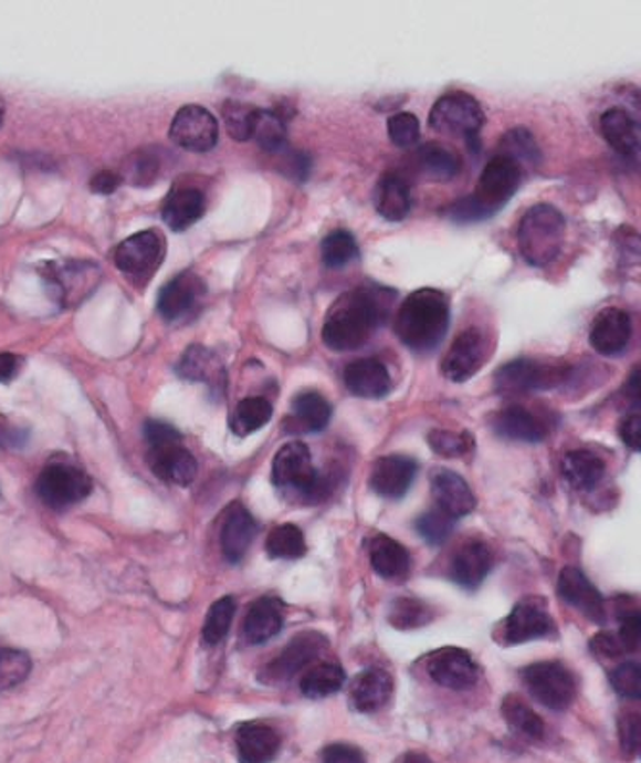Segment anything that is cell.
Instances as JSON below:
<instances>
[{"mask_svg": "<svg viewBox=\"0 0 641 763\" xmlns=\"http://www.w3.org/2000/svg\"><path fill=\"white\" fill-rule=\"evenodd\" d=\"M620 438L627 443L628 448L640 451L641 449V415L630 412L627 419L620 422Z\"/></svg>", "mask_w": 641, "mask_h": 763, "instance_id": "60", "label": "cell"}, {"mask_svg": "<svg viewBox=\"0 0 641 763\" xmlns=\"http://www.w3.org/2000/svg\"><path fill=\"white\" fill-rule=\"evenodd\" d=\"M500 155L515 160L521 168L524 165H539V160H542V150H539L536 137L529 134V129L526 127H515V129L503 135L500 143Z\"/></svg>", "mask_w": 641, "mask_h": 763, "instance_id": "41", "label": "cell"}, {"mask_svg": "<svg viewBox=\"0 0 641 763\" xmlns=\"http://www.w3.org/2000/svg\"><path fill=\"white\" fill-rule=\"evenodd\" d=\"M630 339H632V318L622 309H603L591 322L589 344L605 357L620 355L627 349Z\"/></svg>", "mask_w": 641, "mask_h": 763, "instance_id": "17", "label": "cell"}, {"mask_svg": "<svg viewBox=\"0 0 641 763\" xmlns=\"http://www.w3.org/2000/svg\"><path fill=\"white\" fill-rule=\"evenodd\" d=\"M518 251L529 266L551 264L567 240V220L557 207L549 202L536 205L524 215L518 226Z\"/></svg>", "mask_w": 641, "mask_h": 763, "instance_id": "3", "label": "cell"}, {"mask_svg": "<svg viewBox=\"0 0 641 763\" xmlns=\"http://www.w3.org/2000/svg\"><path fill=\"white\" fill-rule=\"evenodd\" d=\"M523 679L529 694L549 710H567L575 702V677L559 661L532 663L524 669Z\"/></svg>", "mask_w": 641, "mask_h": 763, "instance_id": "6", "label": "cell"}, {"mask_svg": "<svg viewBox=\"0 0 641 763\" xmlns=\"http://www.w3.org/2000/svg\"><path fill=\"white\" fill-rule=\"evenodd\" d=\"M272 412L274 409H272L269 399L246 397L243 401H239L238 407H235L232 419H230V428H232L233 435H253L256 430L269 425Z\"/></svg>", "mask_w": 641, "mask_h": 763, "instance_id": "38", "label": "cell"}, {"mask_svg": "<svg viewBox=\"0 0 641 763\" xmlns=\"http://www.w3.org/2000/svg\"><path fill=\"white\" fill-rule=\"evenodd\" d=\"M145 438L149 446H160V443L181 442V435L176 428L160 422V420H149L145 425Z\"/></svg>", "mask_w": 641, "mask_h": 763, "instance_id": "58", "label": "cell"}, {"mask_svg": "<svg viewBox=\"0 0 641 763\" xmlns=\"http://www.w3.org/2000/svg\"><path fill=\"white\" fill-rule=\"evenodd\" d=\"M455 519L443 513L441 509L428 511L417 521V531L430 546H441L448 542L451 532L455 529Z\"/></svg>", "mask_w": 641, "mask_h": 763, "instance_id": "48", "label": "cell"}, {"mask_svg": "<svg viewBox=\"0 0 641 763\" xmlns=\"http://www.w3.org/2000/svg\"><path fill=\"white\" fill-rule=\"evenodd\" d=\"M492 569V552L484 542H469L456 550L451 562V578L466 590H476Z\"/></svg>", "mask_w": 641, "mask_h": 763, "instance_id": "28", "label": "cell"}, {"mask_svg": "<svg viewBox=\"0 0 641 763\" xmlns=\"http://www.w3.org/2000/svg\"><path fill=\"white\" fill-rule=\"evenodd\" d=\"M170 139L193 153H207L218 143V121L209 108L187 105L179 108L170 126Z\"/></svg>", "mask_w": 641, "mask_h": 763, "instance_id": "12", "label": "cell"}, {"mask_svg": "<svg viewBox=\"0 0 641 763\" xmlns=\"http://www.w3.org/2000/svg\"><path fill=\"white\" fill-rule=\"evenodd\" d=\"M393 690V681L383 669L372 667L355 677L350 684L349 702L353 710L360 713H372L388 703Z\"/></svg>", "mask_w": 641, "mask_h": 763, "instance_id": "26", "label": "cell"}, {"mask_svg": "<svg viewBox=\"0 0 641 763\" xmlns=\"http://www.w3.org/2000/svg\"><path fill=\"white\" fill-rule=\"evenodd\" d=\"M433 612L424 602L414 598H397L389 606L388 621L399 630L418 629L432 621Z\"/></svg>", "mask_w": 641, "mask_h": 763, "instance_id": "45", "label": "cell"}, {"mask_svg": "<svg viewBox=\"0 0 641 763\" xmlns=\"http://www.w3.org/2000/svg\"><path fill=\"white\" fill-rule=\"evenodd\" d=\"M609 679H611L612 689L617 690L620 697L628 698V700H640V663H634V661L620 663L619 667H614V669H612L611 675H609Z\"/></svg>", "mask_w": 641, "mask_h": 763, "instance_id": "52", "label": "cell"}, {"mask_svg": "<svg viewBox=\"0 0 641 763\" xmlns=\"http://www.w3.org/2000/svg\"><path fill=\"white\" fill-rule=\"evenodd\" d=\"M147 459H149L150 471L165 482L187 487L197 477V461L193 453L183 448L181 442L150 446Z\"/></svg>", "mask_w": 641, "mask_h": 763, "instance_id": "20", "label": "cell"}, {"mask_svg": "<svg viewBox=\"0 0 641 763\" xmlns=\"http://www.w3.org/2000/svg\"><path fill=\"white\" fill-rule=\"evenodd\" d=\"M589 646H591V651L596 654L597 658L601 659H617L624 654L619 636L611 635V633H599L591 638Z\"/></svg>", "mask_w": 641, "mask_h": 763, "instance_id": "55", "label": "cell"}, {"mask_svg": "<svg viewBox=\"0 0 641 763\" xmlns=\"http://www.w3.org/2000/svg\"><path fill=\"white\" fill-rule=\"evenodd\" d=\"M485 116L476 97L464 91H451L438 98L430 111V126L451 137H461L472 153L482 147L480 129L484 126Z\"/></svg>", "mask_w": 641, "mask_h": 763, "instance_id": "4", "label": "cell"}, {"mask_svg": "<svg viewBox=\"0 0 641 763\" xmlns=\"http://www.w3.org/2000/svg\"><path fill=\"white\" fill-rule=\"evenodd\" d=\"M372 569L386 581H403L409 575L410 555L397 540L380 534L370 542L368 550Z\"/></svg>", "mask_w": 641, "mask_h": 763, "instance_id": "33", "label": "cell"}, {"mask_svg": "<svg viewBox=\"0 0 641 763\" xmlns=\"http://www.w3.org/2000/svg\"><path fill=\"white\" fill-rule=\"evenodd\" d=\"M396 292L386 288H357L339 295L326 313L322 326V342L329 352L347 353L360 349L370 342L386 322Z\"/></svg>", "mask_w": 641, "mask_h": 763, "instance_id": "1", "label": "cell"}, {"mask_svg": "<svg viewBox=\"0 0 641 763\" xmlns=\"http://www.w3.org/2000/svg\"><path fill=\"white\" fill-rule=\"evenodd\" d=\"M418 165L433 181H449L461 173V157L443 143H425L418 150Z\"/></svg>", "mask_w": 641, "mask_h": 763, "instance_id": "37", "label": "cell"}, {"mask_svg": "<svg viewBox=\"0 0 641 763\" xmlns=\"http://www.w3.org/2000/svg\"><path fill=\"white\" fill-rule=\"evenodd\" d=\"M620 749L624 756L634 757L640 752L641 729L638 713H624L619 721Z\"/></svg>", "mask_w": 641, "mask_h": 763, "instance_id": "53", "label": "cell"}, {"mask_svg": "<svg viewBox=\"0 0 641 763\" xmlns=\"http://www.w3.org/2000/svg\"><path fill=\"white\" fill-rule=\"evenodd\" d=\"M563 474L570 487L580 492H589L603 479L605 463L588 449H576L565 457Z\"/></svg>", "mask_w": 641, "mask_h": 763, "instance_id": "35", "label": "cell"}, {"mask_svg": "<svg viewBox=\"0 0 641 763\" xmlns=\"http://www.w3.org/2000/svg\"><path fill=\"white\" fill-rule=\"evenodd\" d=\"M207 209V199L201 189L178 188L168 195L162 209V218L174 232H186L195 222L201 220Z\"/></svg>", "mask_w": 641, "mask_h": 763, "instance_id": "31", "label": "cell"}, {"mask_svg": "<svg viewBox=\"0 0 641 763\" xmlns=\"http://www.w3.org/2000/svg\"><path fill=\"white\" fill-rule=\"evenodd\" d=\"M432 494L438 509L453 516L455 521L469 515L476 508V498L472 494L469 482L448 469L432 472Z\"/></svg>", "mask_w": 641, "mask_h": 763, "instance_id": "22", "label": "cell"}, {"mask_svg": "<svg viewBox=\"0 0 641 763\" xmlns=\"http://www.w3.org/2000/svg\"><path fill=\"white\" fill-rule=\"evenodd\" d=\"M20 360L12 353H0V382H8L14 378L18 373Z\"/></svg>", "mask_w": 641, "mask_h": 763, "instance_id": "62", "label": "cell"}, {"mask_svg": "<svg viewBox=\"0 0 641 763\" xmlns=\"http://www.w3.org/2000/svg\"><path fill=\"white\" fill-rule=\"evenodd\" d=\"M28 438H30V432L25 428L18 427L12 420L0 415V448H22L28 442Z\"/></svg>", "mask_w": 641, "mask_h": 763, "instance_id": "56", "label": "cell"}, {"mask_svg": "<svg viewBox=\"0 0 641 763\" xmlns=\"http://www.w3.org/2000/svg\"><path fill=\"white\" fill-rule=\"evenodd\" d=\"M493 430L513 442L537 443L547 436L544 420L537 419L534 412L513 405L493 417Z\"/></svg>", "mask_w": 641, "mask_h": 763, "instance_id": "30", "label": "cell"}, {"mask_svg": "<svg viewBox=\"0 0 641 763\" xmlns=\"http://www.w3.org/2000/svg\"><path fill=\"white\" fill-rule=\"evenodd\" d=\"M31 659L18 650H0V690L12 689L28 679Z\"/></svg>", "mask_w": 641, "mask_h": 763, "instance_id": "49", "label": "cell"}, {"mask_svg": "<svg viewBox=\"0 0 641 763\" xmlns=\"http://www.w3.org/2000/svg\"><path fill=\"white\" fill-rule=\"evenodd\" d=\"M521 181H523V168L516 165L515 160L497 155L485 165L472 197L485 218H492L515 197L521 188Z\"/></svg>", "mask_w": 641, "mask_h": 763, "instance_id": "7", "label": "cell"}, {"mask_svg": "<svg viewBox=\"0 0 641 763\" xmlns=\"http://www.w3.org/2000/svg\"><path fill=\"white\" fill-rule=\"evenodd\" d=\"M158 173L157 158L149 155V153H137L135 163H132V180L137 186H147L155 180Z\"/></svg>", "mask_w": 641, "mask_h": 763, "instance_id": "54", "label": "cell"}, {"mask_svg": "<svg viewBox=\"0 0 641 763\" xmlns=\"http://www.w3.org/2000/svg\"><path fill=\"white\" fill-rule=\"evenodd\" d=\"M389 139L401 149H409L420 139V122L412 113H397L389 116Z\"/></svg>", "mask_w": 641, "mask_h": 763, "instance_id": "51", "label": "cell"}, {"mask_svg": "<svg viewBox=\"0 0 641 763\" xmlns=\"http://www.w3.org/2000/svg\"><path fill=\"white\" fill-rule=\"evenodd\" d=\"M256 106L245 105L241 101H225L222 106L225 127L235 142H249L253 137L254 118H256Z\"/></svg>", "mask_w": 641, "mask_h": 763, "instance_id": "47", "label": "cell"}, {"mask_svg": "<svg viewBox=\"0 0 641 763\" xmlns=\"http://www.w3.org/2000/svg\"><path fill=\"white\" fill-rule=\"evenodd\" d=\"M322 763H366L360 750L349 744H329L322 754Z\"/></svg>", "mask_w": 641, "mask_h": 763, "instance_id": "59", "label": "cell"}, {"mask_svg": "<svg viewBox=\"0 0 641 763\" xmlns=\"http://www.w3.org/2000/svg\"><path fill=\"white\" fill-rule=\"evenodd\" d=\"M347 675L336 663H322L311 669L301 681V692L311 700L332 697L344 689Z\"/></svg>", "mask_w": 641, "mask_h": 763, "instance_id": "39", "label": "cell"}, {"mask_svg": "<svg viewBox=\"0 0 641 763\" xmlns=\"http://www.w3.org/2000/svg\"><path fill=\"white\" fill-rule=\"evenodd\" d=\"M401 763H432L430 762V757L424 756V754H418V752H410V754H407V756L403 757V762Z\"/></svg>", "mask_w": 641, "mask_h": 763, "instance_id": "63", "label": "cell"}, {"mask_svg": "<svg viewBox=\"0 0 641 763\" xmlns=\"http://www.w3.org/2000/svg\"><path fill=\"white\" fill-rule=\"evenodd\" d=\"M563 380H567V368L518 359L503 365L495 373V389L501 396H523L537 389L555 388Z\"/></svg>", "mask_w": 641, "mask_h": 763, "instance_id": "10", "label": "cell"}, {"mask_svg": "<svg viewBox=\"0 0 641 763\" xmlns=\"http://www.w3.org/2000/svg\"><path fill=\"white\" fill-rule=\"evenodd\" d=\"M272 482L282 490H292L313 500L324 494V480L314 469L313 456L305 443H285L272 464Z\"/></svg>", "mask_w": 641, "mask_h": 763, "instance_id": "5", "label": "cell"}, {"mask_svg": "<svg viewBox=\"0 0 641 763\" xmlns=\"http://www.w3.org/2000/svg\"><path fill=\"white\" fill-rule=\"evenodd\" d=\"M601 134L622 157H634L640 149V134L632 114L620 106H612L601 116Z\"/></svg>", "mask_w": 641, "mask_h": 763, "instance_id": "32", "label": "cell"}, {"mask_svg": "<svg viewBox=\"0 0 641 763\" xmlns=\"http://www.w3.org/2000/svg\"><path fill=\"white\" fill-rule=\"evenodd\" d=\"M179 375L186 380L207 382L210 386H218L224 382V368L214 353L202 347L191 345L178 365Z\"/></svg>", "mask_w": 641, "mask_h": 763, "instance_id": "36", "label": "cell"}, {"mask_svg": "<svg viewBox=\"0 0 641 763\" xmlns=\"http://www.w3.org/2000/svg\"><path fill=\"white\" fill-rule=\"evenodd\" d=\"M344 382L353 396L381 399L391 391V375L378 359H358L344 370Z\"/></svg>", "mask_w": 641, "mask_h": 763, "instance_id": "23", "label": "cell"}, {"mask_svg": "<svg viewBox=\"0 0 641 763\" xmlns=\"http://www.w3.org/2000/svg\"><path fill=\"white\" fill-rule=\"evenodd\" d=\"M417 471V461L410 457H380L370 472V488L386 500H399L409 492Z\"/></svg>", "mask_w": 641, "mask_h": 763, "instance_id": "19", "label": "cell"}, {"mask_svg": "<svg viewBox=\"0 0 641 763\" xmlns=\"http://www.w3.org/2000/svg\"><path fill=\"white\" fill-rule=\"evenodd\" d=\"M43 274L59 293L62 305L82 303L97 288L101 278L97 264L85 261L51 262Z\"/></svg>", "mask_w": 641, "mask_h": 763, "instance_id": "13", "label": "cell"}, {"mask_svg": "<svg viewBox=\"0 0 641 763\" xmlns=\"http://www.w3.org/2000/svg\"><path fill=\"white\" fill-rule=\"evenodd\" d=\"M328 648V638L316 630H306L295 636L292 642L285 646L284 651L272 659L269 666L261 671V682L264 684H280L290 681L293 675L305 669L311 661L320 658L322 651Z\"/></svg>", "mask_w": 641, "mask_h": 763, "instance_id": "11", "label": "cell"}, {"mask_svg": "<svg viewBox=\"0 0 641 763\" xmlns=\"http://www.w3.org/2000/svg\"><path fill=\"white\" fill-rule=\"evenodd\" d=\"M555 630L549 607L544 598H524L513 607L505 625L507 644H524L537 638H545Z\"/></svg>", "mask_w": 641, "mask_h": 763, "instance_id": "15", "label": "cell"}, {"mask_svg": "<svg viewBox=\"0 0 641 763\" xmlns=\"http://www.w3.org/2000/svg\"><path fill=\"white\" fill-rule=\"evenodd\" d=\"M372 199L376 212L388 222H403L409 217L410 188L399 174H383L374 188Z\"/></svg>", "mask_w": 641, "mask_h": 763, "instance_id": "29", "label": "cell"}, {"mask_svg": "<svg viewBox=\"0 0 641 763\" xmlns=\"http://www.w3.org/2000/svg\"><path fill=\"white\" fill-rule=\"evenodd\" d=\"M165 253L162 233L158 230H145L122 241L114 253V261L126 276L145 282L155 274L160 262L165 261Z\"/></svg>", "mask_w": 641, "mask_h": 763, "instance_id": "9", "label": "cell"}, {"mask_svg": "<svg viewBox=\"0 0 641 763\" xmlns=\"http://www.w3.org/2000/svg\"><path fill=\"white\" fill-rule=\"evenodd\" d=\"M235 599L233 596H224L212 604L207 615V621L202 627V640L209 646H217L222 642L230 627H232L233 615H235Z\"/></svg>", "mask_w": 641, "mask_h": 763, "instance_id": "46", "label": "cell"}, {"mask_svg": "<svg viewBox=\"0 0 641 763\" xmlns=\"http://www.w3.org/2000/svg\"><path fill=\"white\" fill-rule=\"evenodd\" d=\"M38 495L46 508H72L75 503L83 502L93 490L90 477L70 463H53L41 472L38 480Z\"/></svg>", "mask_w": 641, "mask_h": 763, "instance_id": "8", "label": "cell"}, {"mask_svg": "<svg viewBox=\"0 0 641 763\" xmlns=\"http://www.w3.org/2000/svg\"><path fill=\"white\" fill-rule=\"evenodd\" d=\"M620 644L624 651H638L640 650L641 640V617L638 614H630L628 617L622 619V625H620Z\"/></svg>", "mask_w": 641, "mask_h": 763, "instance_id": "57", "label": "cell"}, {"mask_svg": "<svg viewBox=\"0 0 641 763\" xmlns=\"http://www.w3.org/2000/svg\"><path fill=\"white\" fill-rule=\"evenodd\" d=\"M449 324L451 303L448 295L433 288H422L401 303L393 328L399 342L410 352L430 353L448 336Z\"/></svg>", "mask_w": 641, "mask_h": 763, "instance_id": "2", "label": "cell"}, {"mask_svg": "<svg viewBox=\"0 0 641 763\" xmlns=\"http://www.w3.org/2000/svg\"><path fill=\"white\" fill-rule=\"evenodd\" d=\"M119 176L114 173H101L91 181V189L95 194L111 195L119 188Z\"/></svg>", "mask_w": 641, "mask_h": 763, "instance_id": "61", "label": "cell"}, {"mask_svg": "<svg viewBox=\"0 0 641 763\" xmlns=\"http://www.w3.org/2000/svg\"><path fill=\"white\" fill-rule=\"evenodd\" d=\"M322 262L332 270L345 269L358 257L357 240L347 230L329 232L320 245Z\"/></svg>", "mask_w": 641, "mask_h": 763, "instance_id": "43", "label": "cell"}, {"mask_svg": "<svg viewBox=\"0 0 641 763\" xmlns=\"http://www.w3.org/2000/svg\"><path fill=\"white\" fill-rule=\"evenodd\" d=\"M266 552L274 560H298L306 554L305 536L295 524H282L270 532Z\"/></svg>", "mask_w": 641, "mask_h": 763, "instance_id": "44", "label": "cell"}, {"mask_svg": "<svg viewBox=\"0 0 641 763\" xmlns=\"http://www.w3.org/2000/svg\"><path fill=\"white\" fill-rule=\"evenodd\" d=\"M259 143V147L269 153H280L287 143V127H285L284 116H280L276 111H256L254 118L253 137Z\"/></svg>", "mask_w": 641, "mask_h": 763, "instance_id": "42", "label": "cell"}, {"mask_svg": "<svg viewBox=\"0 0 641 763\" xmlns=\"http://www.w3.org/2000/svg\"><path fill=\"white\" fill-rule=\"evenodd\" d=\"M485 359V337L477 328L464 330L441 360V373L448 380L463 384L476 375Z\"/></svg>", "mask_w": 641, "mask_h": 763, "instance_id": "16", "label": "cell"}, {"mask_svg": "<svg viewBox=\"0 0 641 763\" xmlns=\"http://www.w3.org/2000/svg\"><path fill=\"white\" fill-rule=\"evenodd\" d=\"M428 673L445 689L466 690L476 684L480 669L469 651L461 648H443L435 651L428 661Z\"/></svg>", "mask_w": 641, "mask_h": 763, "instance_id": "18", "label": "cell"}, {"mask_svg": "<svg viewBox=\"0 0 641 763\" xmlns=\"http://www.w3.org/2000/svg\"><path fill=\"white\" fill-rule=\"evenodd\" d=\"M282 746L280 734L264 723H243L235 733V749L241 763H270Z\"/></svg>", "mask_w": 641, "mask_h": 763, "instance_id": "24", "label": "cell"}, {"mask_svg": "<svg viewBox=\"0 0 641 763\" xmlns=\"http://www.w3.org/2000/svg\"><path fill=\"white\" fill-rule=\"evenodd\" d=\"M559 594L568 606L580 609L588 619L597 623V625H605L603 596L599 594L593 584L589 583L588 576L584 575L578 567H565L560 571Z\"/></svg>", "mask_w": 641, "mask_h": 763, "instance_id": "21", "label": "cell"}, {"mask_svg": "<svg viewBox=\"0 0 641 763\" xmlns=\"http://www.w3.org/2000/svg\"><path fill=\"white\" fill-rule=\"evenodd\" d=\"M501 711H503V718L507 721L508 727H513L516 733L528 736L532 741L544 739V719L539 718L536 711L524 702L523 698L516 697V694L505 698Z\"/></svg>", "mask_w": 641, "mask_h": 763, "instance_id": "40", "label": "cell"}, {"mask_svg": "<svg viewBox=\"0 0 641 763\" xmlns=\"http://www.w3.org/2000/svg\"><path fill=\"white\" fill-rule=\"evenodd\" d=\"M284 627V604L277 598L266 596L256 599L245 621H243V638L249 646H261L280 635Z\"/></svg>", "mask_w": 641, "mask_h": 763, "instance_id": "25", "label": "cell"}, {"mask_svg": "<svg viewBox=\"0 0 641 763\" xmlns=\"http://www.w3.org/2000/svg\"><path fill=\"white\" fill-rule=\"evenodd\" d=\"M428 442H430V448L438 453V456L443 457H463L469 453L472 446H474V440L472 436L466 435V432H449V430H433L428 436Z\"/></svg>", "mask_w": 641, "mask_h": 763, "instance_id": "50", "label": "cell"}, {"mask_svg": "<svg viewBox=\"0 0 641 763\" xmlns=\"http://www.w3.org/2000/svg\"><path fill=\"white\" fill-rule=\"evenodd\" d=\"M293 427L292 432H305L314 435L328 427L332 419V405L328 399L318 391H303L293 399Z\"/></svg>", "mask_w": 641, "mask_h": 763, "instance_id": "34", "label": "cell"}, {"mask_svg": "<svg viewBox=\"0 0 641 763\" xmlns=\"http://www.w3.org/2000/svg\"><path fill=\"white\" fill-rule=\"evenodd\" d=\"M204 292L207 285L202 278L197 276L191 270H186L170 280L158 293V313L168 322L186 321L187 316L197 313Z\"/></svg>", "mask_w": 641, "mask_h": 763, "instance_id": "14", "label": "cell"}, {"mask_svg": "<svg viewBox=\"0 0 641 763\" xmlns=\"http://www.w3.org/2000/svg\"><path fill=\"white\" fill-rule=\"evenodd\" d=\"M2 121H4V101L0 97V126H2Z\"/></svg>", "mask_w": 641, "mask_h": 763, "instance_id": "64", "label": "cell"}, {"mask_svg": "<svg viewBox=\"0 0 641 763\" xmlns=\"http://www.w3.org/2000/svg\"><path fill=\"white\" fill-rule=\"evenodd\" d=\"M256 532L259 526L253 515L243 505L235 503L225 516L224 526L220 532V544L225 560L230 563L241 562L253 544Z\"/></svg>", "mask_w": 641, "mask_h": 763, "instance_id": "27", "label": "cell"}]
</instances>
